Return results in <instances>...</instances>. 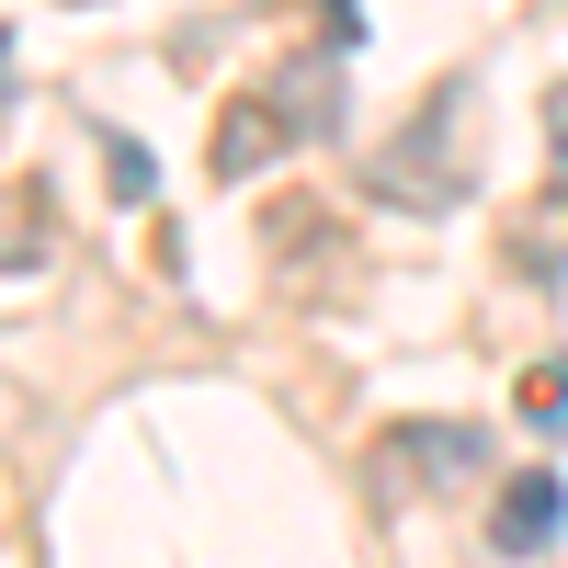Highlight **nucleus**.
I'll return each mask as SVG.
<instances>
[{"label":"nucleus","mask_w":568,"mask_h":568,"mask_svg":"<svg viewBox=\"0 0 568 568\" xmlns=\"http://www.w3.org/2000/svg\"><path fill=\"white\" fill-rule=\"evenodd\" d=\"M455 125H466V80H444L433 103H420V125H398V149L375 160V194H387V205H409V216H444V205L466 194Z\"/></svg>","instance_id":"1"},{"label":"nucleus","mask_w":568,"mask_h":568,"mask_svg":"<svg viewBox=\"0 0 568 568\" xmlns=\"http://www.w3.org/2000/svg\"><path fill=\"white\" fill-rule=\"evenodd\" d=\"M398 444V478L409 489H466V478H489V433L478 420H409V433H387Z\"/></svg>","instance_id":"2"},{"label":"nucleus","mask_w":568,"mask_h":568,"mask_svg":"<svg viewBox=\"0 0 568 568\" xmlns=\"http://www.w3.org/2000/svg\"><path fill=\"white\" fill-rule=\"evenodd\" d=\"M568 524V489L546 478V466H524V478H500V511H489V546L500 557H546Z\"/></svg>","instance_id":"3"},{"label":"nucleus","mask_w":568,"mask_h":568,"mask_svg":"<svg viewBox=\"0 0 568 568\" xmlns=\"http://www.w3.org/2000/svg\"><path fill=\"white\" fill-rule=\"evenodd\" d=\"M273 149H296V125H284V103L273 91H240V103L216 114V182H251Z\"/></svg>","instance_id":"4"},{"label":"nucleus","mask_w":568,"mask_h":568,"mask_svg":"<svg viewBox=\"0 0 568 568\" xmlns=\"http://www.w3.org/2000/svg\"><path fill=\"white\" fill-rule=\"evenodd\" d=\"M284 80H296V91H273V103H284L296 136H329V125H342V80H329V69H284Z\"/></svg>","instance_id":"5"},{"label":"nucleus","mask_w":568,"mask_h":568,"mask_svg":"<svg viewBox=\"0 0 568 568\" xmlns=\"http://www.w3.org/2000/svg\"><path fill=\"white\" fill-rule=\"evenodd\" d=\"M524 409L557 433V420H568V364H535V375H524Z\"/></svg>","instance_id":"6"},{"label":"nucleus","mask_w":568,"mask_h":568,"mask_svg":"<svg viewBox=\"0 0 568 568\" xmlns=\"http://www.w3.org/2000/svg\"><path fill=\"white\" fill-rule=\"evenodd\" d=\"M546 160H557V171H546V182H557V194H568V80H557V91H546Z\"/></svg>","instance_id":"7"},{"label":"nucleus","mask_w":568,"mask_h":568,"mask_svg":"<svg viewBox=\"0 0 568 568\" xmlns=\"http://www.w3.org/2000/svg\"><path fill=\"white\" fill-rule=\"evenodd\" d=\"M149 182H160L149 149H125V136H114V194H125V205H149Z\"/></svg>","instance_id":"8"}]
</instances>
